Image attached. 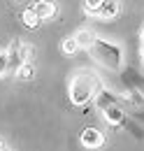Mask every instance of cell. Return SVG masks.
<instances>
[{
  "label": "cell",
  "mask_w": 144,
  "mask_h": 151,
  "mask_svg": "<svg viewBox=\"0 0 144 151\" xmlns=\"http://www.w3.org/2000/svg\"><path fill=\"white\" fill-rule=\"evenodd\" d=\"M140 37H142V44H144V28H142V33H140Z\"/></svg>",
  "instance_id": "19"
},
{
  "label": "cell",
  "mask_w": 144,
  "mask_h": 151,
  "mask_svg": "<svg viewBox=\"0 0 144 151\" xmlns=\"http://www.w3.org/2000/svg\"><path fill=\"white\" fill-rule=\"evenodd\" d=\"M79 142L86 149H100L105 144V137H102V132L98 130V128H84V130L79 132Z\"/></svg>",
  "instance_id": "3"
},
{
  "label": "cell",
  "mask_w": 144,
  "mask_h": 151,
  "mask_svg": "<svg viewBox=\"0 0 144 151\" xmlns=\"http://www.w3.org/2000/svg\"><path fill=\"white\" fill-rule=\"evenodd\" d=\"M7 72H12L9 70V54L7 51H0V77H5Z\"/></svg>",
  "instance_id": "12"
},
{
  "label": "cell",
  "mask_w": 144,
  "mask_h": 151,
  "mask_svg": "<svg viewBox=\"0 0 144 151\" xmlns=\"http://www.w3.org/2000/svg\"><path fill=\"white\" fill-rule=\"evenodd\" d=\"M100 88V79L93 70H77L70 79V102L77 107H86Z\"/></svg>",
  "instance_id": "1"
},
{
  "label": "cell",
  "mask_w": 144,
  "mask_h": 151,
  "mask_svg": "<svg viewBox=\"0 0 144 151\" xmlns=\"http://www.w3.org/2000/svg\"><path fill=\"white\" fill-rule=\"evenodd\" d=\"M17 75V79H21V81H26V79H33V75H35V68H33V63L28 60V63H21L19 65V70L14 72Z\"/></svg>",
  "instance_id": "10"
},
{
  "label": "cell",
  "mask_w": 144,
  "mask_h": 151,
  "mask_svg": "<svg viewBox=\"0 0 144 151\" xmlns=\"http://www.w3.org/2000/svg\"><path fill=\"white\" fill-rule=\"evenodd\" d=\"M72 37L77 40V44H79V49H91L93 44H95V40H98V35L91 30V28H81V30H77Z\"/></svg>",
  "instance_id": "7"
},
{
  "label": "cell",
  "mask_w": 144,
  "mask_h": 151,
  "mask_svg": "<svg viewBox=\"0 0 144 151\" xmlns=\"http://www.w3.org/2000/svg\"><path fill=\"white\" fill-rule=\"evenodd\" d=\"M140 56H142V60H144V44H142V49H140Z\"/></svg>",
  "instance_id": "18"
},
{
  "label": "cell",
  "mask_w": 144,
  "mask_h": 151,
  "mask_svg": "<svg viewBox=\"0 0 144 151\" xmlns=\"http://www.w3.org/2000/svg\"><path fill=\"white\" fill-rule=\"evenodd\" d=\"M81 2H84V9H86L89 14H95V12H98V7H100L105 0H81Z\"/></svg>",
  "instance_id": "13"
},
{
  "label": "cell",
  "mask_w": 144,
  "mask_h": 151,
  "mask_svg": "<svg viewBox=\"0 0 144 151\" xmlns=\"http://www.w3.org/2000/svg\"><path fill=\"white\" fill-rule=\"evenodd\" d=\"M128 100H130L132 105H137V107H144V95L140 93V91H130V95H128Z\"/></svg>",
  "instance_id": "15"
},
{
  "label": "cell",
  "mask_w": 144,
  "mask_h": 151,
  "mask_svg": "<svg viewBox=\"0 0 144 151\" xmlns=\"http://www.w3.org/2000/svg\"><path fill=\"white\" fill-rule=\"evenodd\" d=\"M126 128H128V130H130V132H132V135H135V137H144V132L140 130V128H137V126H132V123H128V121H126Z\"/></svg>",
  "instance_id": "16"
},
{
  "label": "cell",
  "mask_w": 144,
  "mask_h": 151,
  "mask_svg": "<svg viewBox=\"0 0 144 151\" xmlns=\"http://www.w3.org/2000/svg\"><path fill=\"white\" fill-rule=\"evenodd\" d=\"M95 107L100 109V112H105V109H109V107H114V105H119V95H114L109 88H98V93H95Z\"/></svg>",
  "instance_id": "4"
},
{
  "label": "cell",
  "mask_w": 144,
  "mask_h": 151,
  "mask_svg": "<svg viewBox=\"0 0 144 151\" xmlns=\"http://www.w3.org/2000/svg\"><path fill=\"white\" fill-rule=\"evenodd\" d=\"M91 56L95 58L102 68H107V70H121L123 68V49L119 47V44H114V42H109V40H95V44L89 49Z\"/></svg>",
  "instance_id": "2"
},
{
  "label": "cell",
  "mask_w": 144,
  "mask_h": 151,
  "mask_svg": "<svg viewBox=\"0 0 144 151\" xmlns=\"http://www.w3.org/2000/svg\"><path fill=\"white\" fill-rule=\"evenodd\" d=\"M33 9H35V14L40 17V21H49L56 17V2L54 0H37L35 5H33Z\"/></svg>",
  "instance_id": "6"
},
{
  "label": "cell",
  "mask_w": 144,
  "mask_h": 151,
  "mask_svg": "<svg viewBox=\"0 0 144 151\" xmlns=\"http://www.w3.org/2000/svg\"><path fill=\"white\" fill-rule=\"evenodd\" d=\"M19 54H21V58H23V63H28V60L33 58V47H28V44H21V42H19Z\"/></svg>",
  "instance_id": "14"
},
{
  "label": "cell",
  "mask_w": 144,
  "mask_h": 151,
  "mask_svg": "<svg viewBox=\"0 0 144 151\" xmlns=\"http://www.w3.org/2000/svg\"><path fill=\"white\" fill-rule=\"evenodd\" d=\"M0 151H7V147H5V142H0Z\"/></svg>",
  "instance_id": "17"
},
{
  "label": "cell",
  "mask_w": 144,
  "mask_h": 151,
  "mask_svg": "<svg viewBox=\"0 0 144 151\" xmlns=\"http://www.w3.org/2000/svg\"><path fill=\"white\" fill-rule=\"evenodd\" d=\"M21 21H23V26H26V28H37V26L42 23V21H40V17L35 14V9H33V7H26V9H23Z\"/></svg>",
  "instance_id": "9"
},
{
  "label": "cell",
  "mask_w": 144,
  "mask_h": 151,
  "mask_svg": "<svg viewBox=\"0 0 144 151\" xmlns=\"http://www.w3.org/2000/svg\"><path fill=\"white\" fill-rule=\"evenodd\" d=\"M119 12H121V2H119V0H105V2L98 7L95 17L109 21V19H116V17H119Z\"/></svg>",
  "instance_id": "5"
},
{
  "label": "cell",
  "mask_w": 144,
  "mask_h": 151,
  "mask_svg": "<svg viewBox=\"0 0 144 151\" xmlns=\"http://www.w3.org/2000/svg\"><path fill=\"white\" fill-rule=\"evenodd\" d=\"M60 51H63L65 56H72V54H77V51H79V44H77V40H74V37L63 40V44H60Z\"/></svg>",
  "instance_id": "11"
},
{
  "label": "cell",
  "mask_w": 144,
  "mask_h": 151,
  "mask_svg": "<svg viewBox=\"0 0 144 151\" xmlns=\"http://www.w3.org/2000/svg\"><path fill=\"white\" fill-rule=\"evenodd\" d=\"M105 119H107L112 126H126V121H128L126 112H123V109H121L119 105H114V107L105 109Z\"/></svg>",
  "instance_id": "8"
}]
</instances>
